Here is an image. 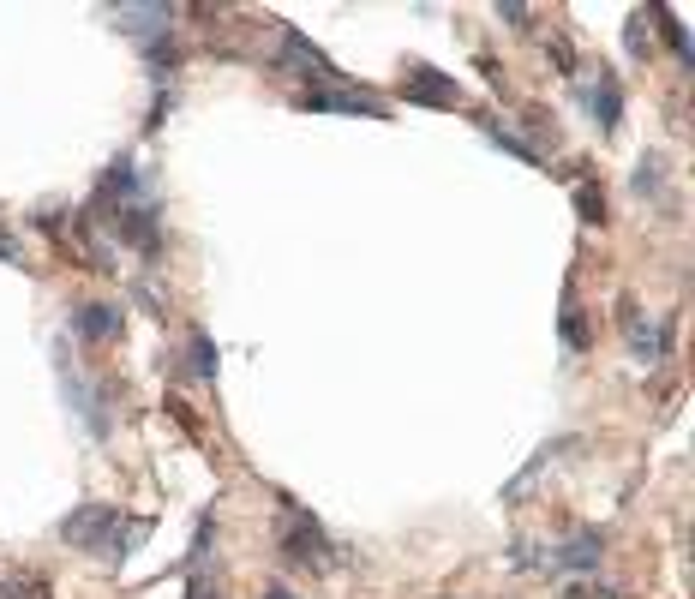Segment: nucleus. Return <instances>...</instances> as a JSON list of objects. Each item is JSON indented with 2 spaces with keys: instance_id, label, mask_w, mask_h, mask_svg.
Wrapping results in <instances>:
<instances>
[{
  "instance_id": "nucleus-2",
  "label": "nucleus",
  "mask_w": 695,
  "mask_h": 599,
  "mask_svg": "<svg viewBox=\"0 0 695 599\" xmlns=\"http://www.w3.org/2000/svg\"><path fill=\"white\" fill-rule=\"evenodd\" d=\"M276 546H282V558H288V564H306V570L336 564L324 522H318L312 510H300L294 498H282V504H276Z\"/></svg>"
},
{
  "instance_id": "nucleus-19",
  "label": "nucleus",
  "mask_w": 695,
  "mask_h": 599,
  "mask_svg": "<svg viewBox=\"0 0 695 599\" xmlns=\"http://www.w3.org/2000/svg\"><path fill=\"white\" fill-rule=\"evenodd\" d=\"M498 18H510V24H528V6H522V0H510V6H498Z\"/></svg>"
},
{
  "instance_id": "nucleus-18",
  "label": "nucleus",
  "mask_w": 695,
  "mask_h": 599,
  "mask_svg": "<svg viewBox=\"0 0 695 599\" xmlns=\"http://www.w3.org/2000/svg\"><path fill=\"white\" fill-rule=\"evenodd\" d=\"M570 599H618V594H612V588H588V582H576V588H570Z\"/></svg>"
},
{
  "instance_id": "nucleus-20",
  "label": "nucleus",
  "mask_w": 695,
  "mask_h": 599,
  "mask_svg": "<svg viewBox=\"0 0 695 599\" xmlns=\"http://www.w3.org/2000/svg\"><path fill=\"white\" fill-rule=\"evenodd\" d=\"M0 258H6V264H18V246H12L6 234H0Z\"/></svg>"
},
{
  "instance_id": "nucleus-16",
  "label": "nucleus",
  "mask_w": 695,
  "mask_h": 599,
  "mask_svg": "<svg viewBox=\"0 0 695 599\" xmlns=\"http://www.w3.org/2000/svg\"><path fill=\"white\" fill-rule=\"evenodd\" d=\"M624 48H630L636 60L648 54V24H642V12H630V24H624Z\"/></svg>"
},
{
  "instance_id": "nucleus-5",
  "label": "nucleus",
  "mask_w": 695,
  "mask_h": 599,
  "mask_svg": "<svg viewBox=\"0 0 695 599\" xmlns=\"http://www.w3.org/2000/svg\"><path fill=\"white\" fill-rule=\"evenodd\" d=\"M300 102L312 108V114H384V102L378 96H366V90H348V84H306L300 90Z\"/></svg>"
},
{
  "instance_id": "nucleus-7",
  "label": "nucleus",
  "mask_w": 695,
  "mask_h": 599,
  "mask_svg": "<svg viewBox=\"0 0 695 599\" xmlns=\"http://www.w3.org/2000/svg\"><path fill=\"white\" fill-rule=\"evenodd\" d=\"M168 18H174V6H162V0H150V6H114V24L132 30V36H150V42L168 30Z\"/></svg>"
},
{
  "instance_id": "nucleus-13",
  "label": "nucleus",
  "mask_w": 695,
  "mask_h": 599,
  "mask_svg": "<svg viewBox=\"0 0 695 599\" xmlns=\"http://www.w3.org/2000/svg\"><path fill=\"white\" fill-rule=\"evenodd\" d=\"M576 216L582 222H606V192L594 180H576Z\"/></svg>"
},
{
  "instance_id": "nucleus-14",
  "label": "nucleus",
  "mask_w": 695,
  "mask_h": 599,
  "mask_svg": "<svg viewBox=\"0 0 695 599\" xmlns=\"http://www.w3.org/2000/svg\"><path fill=\"white\" fill-rule=\"evenodd\" d=\"M186 348H192V378H204V384H210V378H216V342H210L204 330H192V342H186Z\"/></svg>"
},
{
  "instance_id": "nucleus-1",
  "label": "nucleus",
  "mask_w": 695,
  "mask_h": 599,
  "mask_svg": "<svg viewBox=\"0 0 695 599\" xmlns=\"http://www.w3.org/2000/svg\"><path fill=\"white\" fill-rule=\"evenodd\" d=\"M138 534H144V522H126L114 504H84V510H72V516L60 522V540H66V546L108 552V558H126L120 540H138Z\"/></svg>"
},
{
  "instance_id": "nucleus-10",
  "label": "nucleus",
  "mask_w": 695,
  "mask_h": 599,
  "mask_svg": "<svg viewBox=\"0 0 695 599\" xmlns=\"http://www.w3.org/2000/svg\"><path fill=\"white\" fill-rule=\"evenodd\" d=\"M624 330H630V354H636V360H648V366H654V360L666 354V342H672V330H666V324H642L636 312H624Z\"/></svg>"
},
{
  "instance_id": "nucleus-15",
  "label": "nucleus",
  "mask_w": 695,
  "mask_h": 599,
  "mask_svg": "<svg viewBox=\"0 0 695 599\" xmlns=\"http://www.w3.org/2000/svg\"><path fill=\"white\" fill-rule=\"evenodd\" d=\"M0 599H48V582H42V576H6V582H0Z\"/></svg>"
},
{
  "instance_id": "nucleus-6",
  "label": "nucleus",
  "mask_w": 695,
  "mask_h": 599,
  "mask_svg": "<svg viewBox=\"0 0 695 599\" xmlns=\"http://www.w3.org/2000/svg\"><path fill=\"white\" fill-rule=\"evenodd\" d=\"M600 558H606V540H600L594 528H582V534H570L564 546H552V552H546V564H552V570H570V576L600 570Z\"/></svg>"
},
{
  "instance_id": "nucleus-8",
  "label": "nucleus",
  "mask_w": 695,
  "mask_h": 599,
  "mask_svg": "<svg viewBox=\"0 0 695 599\" xmlns=\"http://www.w3.org/2000/svg\"><path fill=\"white\" fill-rule=\"evenodd\" d=\"M72 330H78L84 342H108V336H120V306L90 300V306H78V312H72Z\"/></svg>"
},
{
  "instance_id": "nucleus-17",
  "label": "nucleus",
  "mask_w": 695,
  "mask_h": 599,
  "mask_svg": "<svg viewBox=\"0 0 695 599\" xmlns=\"http://www.w3.org/2000/svg\"><path fill=\"white\" fill-rule=\"evenodd\" d=\"M564 342H570L576 354L588 348V324H582V312H576V306H564Z\"/></svg>"
},
{
  "instance_id": "nucleus-12",
  "label": "nucleus",
  "mask_w": 695,
  "mask_h": 599,
  "mask_svg": "<svg viewBox=\"0 0 695 599\" xmlns=\"http://www.w3.org/2000/svg\"><path fill=\"white\" fill-rule=\"evenodd\" d=\"M648 18H654V24H660V30H666V42H672V54H678V60H684V66H690L695 54H690V30H684V18H678V12H672V6H654V12H648Z\"/></svg>"
},
{
  "instance_id": "nucleus-4",
  "label": "nucleus",
  "mask_w": 695,
  "mask_h": 599,
  "mask_svg": "<svg viewBox=\"0 0 695 599\" xmlns=\"http://www.w3.org/2000/svg\"><path fill=\"white\" fill-rule=\"evenodd\" d=\"M402 96L408 102H420V108H456V78L450 72H438V66H426V60H414L408 72H402Z\"/></svg>"
},
{
  "instance_id": "nucleus-21",
  "label": "nucleus",
  "mask_w": 695,
  "mask_h": 599,
  "mask_svg": "<svg viewBox=\"0 0 695 599\" xmlns=\"http://www.w3.org/2000/svg\"><path fill=\"white\" fill-rule=\"evenodd\" d=\"M264 599H300V594H294V588H282V582H276V588H264Z\"/></svg>"
},
{
  "instance_id": "nucleus-9",
  "label": "nucleus",
  "mask_w": 695,
  "mask_h": 599,
  "mask_svg": "<svg viewBox=\"0 0 695 599\" xmlns=\"http://www.w3.org/2000/svg\"><path fill=\"white\" fill-rule=\"evenodd\" d=\"M588 108H594L600 132H612V126H618V114H624V90H618V78H612V72H600V78L588 84Z\"/></svg>"
},
{
  "instance_id": "nucleus-3",
  "label": "nucleus",
  "mask_w": 695,
  "mask_h": 599,
  "mask_svg": "<svg viewBox=\"0 0 695 599\" xmlns=\"http://www.w3.org/2000/svg\"><path fill=\"white\" fill-rule=\"evenodd\" d=\"M270 66H276V72H306V78H318V84H330V78H336V66L324 60V48H312L294 24L282 30V42H276V60H270Z\"/></svg>"
},
{
  "instance_id": "nucleus-11",
  "label": "nucleus",
  "mask_w": 695,
  "mask_h": 599,
  "mask_svg": "<svg viewBox=\"0 0 695 599\" xmlns=\"http://www.w3.org/2000/svg\"><path fill=\"white\" fill-rule=\"evenodd\" d=\"M636 198H654V204H672V186H666V156H642L636 174H630Z\"/></svg>"
}]
</instances>
